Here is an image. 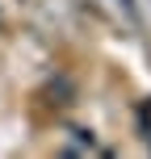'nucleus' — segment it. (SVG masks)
Wrapping results in <instances>:
<instances>
[{
    "mask_svg": "<svg viewBox=\"0 0 151 159\" xmlns=\"http://www.w3.org/2000/svg\"><path fill=\"white\" fill-rule=\"evenodd\" d=\"M122 4H126V8H130V13H134V0H122Z\"/></svg>",
    "mask_w": 151,
    "mask_h": 159,
    "instance_id": "f257e3e1",
    "label": "nucleus"
}]
</instances>
